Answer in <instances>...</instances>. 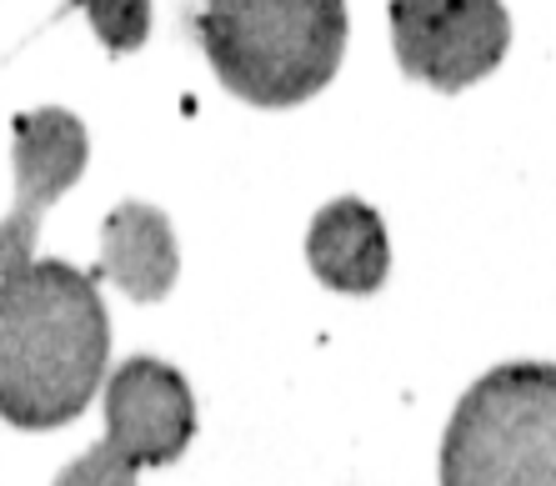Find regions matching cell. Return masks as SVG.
<instances>
[{"label": "cell", "mask_w": 556, "mask_h": 486, "mask_svg": "<svg viewBox=\"0 0 556 486\" xmlns=\"http://www.w3.org/2000/svg\"><path fill=\"white\" fill-rule=\"evenodd\" d=\"M191 26L236 101L286 111L331 86L351 15L346 0H201Z\"/></svg>", "instance_id": "2"}, {"label": "cell", "mask_w": 556, "mask_h": 486, "mask_svg": "<svg viewBox=\"0 0 556 486\" xmlns=\"http://www.w3.org/2000/svg\"><path fill=\"white\" fill-rule=\"evenodd\" d=\"M86 126L80 115L61 105H40V111L15 115V141H11V171H15V201L0 221V276L30 266L40 241V221L61 201L86 171Z\"/></svg>", "instance_id": "5"}, {"label": "cell", "mask_w": 556, "mask_h": 486, "mask_svg": "<svg viewBox=\"0 0 556 486\" xmlns=\"http://www.w3.org/2000/svg\"><path fill=\"white\" fill-rule=\"evenodd\" d=\"M195 436V397L176 366L155 357H130L105 376V447L130 466H166Z\"/></svg>", "instance_id": "6"}, {"label": "cell", "mask_w": 556, "mask_h": 486, "mask_svg": "<svg viewBox=\"0 0 556 486\" xmlns=\"http://www.w3.org/2000/svg\"><path fill=\"white\" fill-rule=\"evenodd\" d=\"M91 30L105 40V51L130 55L151 36V0H76Z\"/></svg>", "instance_id": "9"}, {"label": "cell", "mask_w": 556, "mask_h": 486, "mask_svg": "<svg viewBox=\"0 0 556 486\" xmlns=\"http://www.w3.org/2000/svg\"><path fill=\"white\" fill-rule=\"evenodd\" d=\"M391 46L412 80L466 90L506 61L511 15L502 0H391Z\"/></svg>", "instance_id": "4"}, {"label": "cell", "mask_w": 556, "mask_h": 486, "mask_svg": "<svg viewBox=\"0 0 556 486\" xmlns=\"http://www.w3.org/2000/svg\"><path fill=\"white\" fill-rule=\"evenodd\" d=\"M441 486H556L552 361H511L466 386L441 436Z\"/></svg>", "instance_id": "3"}, {"label": "cell", "mask_w": 556, "mask_h": 486, "mask_svg": "<svg viewBox=\"0 0 556 486\" xmlns=\"http://www.w3.org/2000/svg\"><path fill=\"white\" fill-rule=\"evenodd\" d=\"M111 316L86 271L30 261L0 276V416L26 432L76 422L105 386Z\"/></svg>", "instance_id": "1"}, {"label": "cell", "mask_w": 556, "mask_h": 486, "mask_svg": "<svg viewBox=\"0 0 556 486\" xmlns=\"http://www.w3.org/2000/svg\"><path fill=\"white\" fill-rule=\"evenodd\" d=\"M136 476H141V466H130L116 447L96 441V447L71 461L51 486H136Z\"/></svg>", "instance_id": "10"}, {"label": "cell", "mask_w": 556, "mask_h": 486, "mask_svg": "<svg viewBox=\"0 0 556 486\" xmlns=\"http://www.w3.org/2000/svg\"><path fill=\"white\" fill-rule=\"evenodd\" d=\"M306 261L331 291L371 296L391 271V241L387 226L366 201L341 196L321 205L306 230Z\"/></svg>", "instance_id": "7"}, {"label": "cell", "mask_w": 556, "mask_h": 486, "mask_svg": "<svg viewBox=\"0 0 556 486\" xmlns=\"http://www.w3.org/2000/svg\"><path fill=\"white\" fill-rule=\"evenodd\" d=\"M176 230L146 201H121L101 226V276L130 301H161L176 286Z\"/></svg>", "instance_id": "8"}]
</instances>
